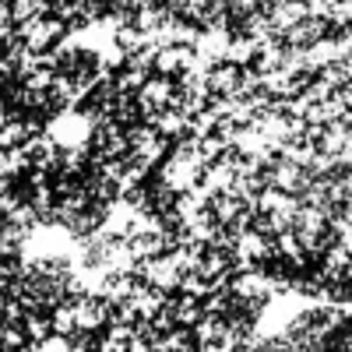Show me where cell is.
<instances>
[{
    "mask_svg": "<svg viewBox=\"0 0 352 352\" xmlns=\"http://www.w3.org/2000/svg\"><path fill=\"white\" fill-rule=\"evenodd\" d=\"M134 99H138V109H141V120H152V116H159L162 109L180 102V85H176V78H169V74L152 71L148 78H144V85L134 92Z\"/></svg>",
    "mask_w": 352,
    "mask_h": 352,
    "instance_id": "obj_1",
    "label": "cell"
}]
</instances>
